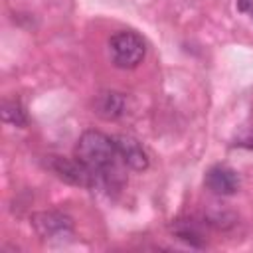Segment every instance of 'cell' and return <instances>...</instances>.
I'll return each mask as SVG.
<instances>
[{
    "mask_svg": "<svg viewBox=\"0 0 253 253\" xmlns=\"http://www.w3.org/2000/svg\"><path fill=\"white\" fill-rule=\"evenodd\" d=\"M75 158L93 170L97 178H103L115 170V162L119 158L115 138L101 130H85L75 144Z\"/></svg>",
    "mask_w": 253,
    "mask_h": 253,
    "instance_id": "1",
    "label": "cell"
},
{
    "mask_svg": "<svg viewBox=\"0 0 253 253\" xmlns=\"http://www.w3.org/2000/svg\"><path fill=\"white\" fill-rule=\"evenodd\" d=\"M95 113L105 121H115L126 111V97L119 91H103L95 97Z\"/></svg>",
    "mask_w": 253,
    "mask_h": 253,
    "instance_id": "7",
    "label": "cell"
},
{
    "mask_svg": "<svg viewBox=\"0 0 253 253\" xmlns=\"http://www.w3.org/2000/svg\"><path fill=\"white\" fill-rule=\"evenodd\" d=\"M2 119H4V123H10L14 126H26V123H28L26 111L18 99H6L2 103Z\"/></svg>",
    "mask_w": 253,
    "mask_h": 253,
    "instance_id": "8",
    "label": "cell"
},
{
    "mask_svg": "<svg viewBox=\"0 0 253 253\" xmlns=\"http://www.w3.org/2000/svg\"><path fill=\"white\" fill-rule=\"evenodd\" d=\"M176 235H178V239H182V241H186V243H190V245H202V235H200V231H198L194 225L186 223V221L176 223Z\"/></svg>",
    "mask_w": 253,
    "mask_h": 253,
    "instance_id": "9",
    "label": "cell"
},
{
    "mask_svg": "<svg viewBox=\"0 0 253 253\" xmlns=\"http://www.w3.org/2000/svg\"><path fill=\"white\" fill-rule=\"evenodd\" d=\"M206 188L215 196H231L239 190V174L227 164H213L204 178Z\"/></svg>",
    "mask_w": 253,
    "mask_h": 253,
    "instance_id": "6",
    "label": "cell"
},
{
    "mask_svg": "<svg viewBox=\"0 0 253 253\" xmlns=\"http://www.w3.org/2000/svg\"><path fill=\"white\" fill-rule=\"evenodd\" d=\"M30 223L38 237L53 241V239H65L73 235V219L61 211L47 210V211H36L30 217Z\"/></svg>",
    "mask_w": 253,
    "mask_h": 253,
    "instance_id": "3",
    "label": "cell"
},
{
    "mask_svg": "<svg viewBox=\"0 0 253 253\" xmlns=\"http://www.w3.org/2000/svg\"><path fill=\"white\" fill-rule=\"evenodd\" d=\"M146 53L144 40L130 30H121L111 36L109 40V55L115 67L119 69H132L136 67Z\"/></svg>",
    "mask_w": 253,
    "mask_h": 253,
    "instance_id": "2",
    "label": "cell"
},
{
    "mask_svg": "<svg viewBox=\"0 0 253 253\" xmlns=\"http://www.w3.org/2000/svg\"><path fill=\"white\" fill-rule=\"evenodd\" d=\"M115 146H117L119 158L130 170L142 172V170L148 168V164H150L148 152L144 150L142 142L138 138H134L132 134H117L115 136Z\"/></svg>",
    "mask_w": 253,
    "mask_h": 253,
    "instance_id": "5",
    "label": "cell"
},
{
    "mask_svg": "<svg viewBox=\"0 0 253 253\" xmlns=\"http://www.w3.org/2000/svg\"><path fill=\"white\" fill-rule=\"evenodd\" d=\"M237 10L253 20V0H237Z\"/></svg>",
    "mask_w": 253,
    "mask_h": 253,
    "instance_id": "10",
    "label": "cell"
},
{
    "mask_svg": "<svg viewBox=\"0 0 253 253\" xmlns=\"http://www.w3.org/2000/svg\"><path fill=\"white\" fill-rule=\"evenodd\" d=\"M47 168L61 178L67 184L73 186H81V188H93L97 184V174L93 170H89L83 162H79L77 158H63V156H49L47 160Z\"/></svg>",
    "mask_w": 253,
    "mask_h": 253,
    "instance_id": "4",
    "label": "cell"
}]
</instances>
